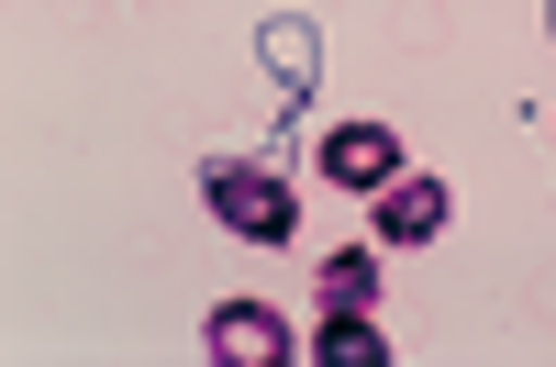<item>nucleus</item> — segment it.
I'll return each mask as SVG.
<instances>
[{
  "label": "nucleus",
  "instance_id": "1",
  "mask_svg": "<svg viewBox=\"0 0 556 367\" xmlns=\"http://www.w3.org/2000/svg\"><path fill=\"white\" fill-rule=\"evenodd\" d=\"M201 201L235 223L245 245H290V223H301L290 178H278V167H256V156H212V167H201Z\"/></svg>",
  "mask_w": 556,
  "mask_h": 367
},
{
  "label": "nucleus",
  "instance_id": "2",
  "mask_svg": "<svg viewBox=\"0 0 556 367\" xmlns=\"http://www.w3.org/2000/svg\"><path fill=\"white\" fill-rule=\"evenodd\" d=\"M323 178H334V190H390L401 178V134L390 123H334L323 134Z\"/></svg>",
  "mask_w": 556,
  "mask_h": 367
},
{
  "label": "nucleus",
  "instance_id": "3",
  "mask_svg": "<svg viewBox=\"0 0 556 367\" xmlns=\"http://www.w3.org/2000/svg\"><path fill=\"white\" fill-rule=\"evenodd\" d=\"M367 201H379V245H434L445 235V178H390V190H367Z\"/></svg>",
  "mask_w": 556,
  "mask_h": 367
},
{
  "label": "nucleus",
  "instance_id": "4",
  "mask_svg": "<svg viewBox=\"0 0 556 367\" xmlns=\"http://www.w3.org/2000/svg\"><path fill=\"white\" fill-rule=\"evenodd\" d=\"M212 356H223V367H278V356H290V324L256 312V301H223V312H212Z\"/></svg>",
  "mask_w": 556,
  "mask_h": 367
},
{
  "label": "nucleus",
  "instance_id": "5",
  "mask_svg": "<svg viewBox=\"0 0 556 367\" xmlns=\"http://www.w3.org/2000/svg\"><path fill=\"white\" fill-rule=\"evenodd\" d=\"M312 367H390L379 312H323V324H312Z\"/></svg>",
  "mask_w": 556,
  "mask_h": 367
},
{
  "label": "nucleus",
  "instance_id": "6",
  "mask_svg": "<svg viewBox=\"0 0 556 367\" xmlns=\"http://www.w3.org/2000/svg\"><path fill=\"white\" fill-rule=\"evenodd\" d=\"M323 312H379V245H345L323 267Z\"/></svg>",
  "mask_w": 556,
  "mask_h": 367
},
{
  "label": "nucleus",
  "instance_id": "7",
  "mask_svg": "<svg viewBox=\"0 0 556 367\" xmlns=\"http://www.w3.org/2000/svg\"><path fill=\"white\" fill-rule=\"evenodd\" d=\"M267 67L290 78V101L312 89V67H323V45H312V23H267Z\"/></svg>",
  "mask_w": 556,
  "mask_h": 367
}]
</instances>
